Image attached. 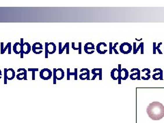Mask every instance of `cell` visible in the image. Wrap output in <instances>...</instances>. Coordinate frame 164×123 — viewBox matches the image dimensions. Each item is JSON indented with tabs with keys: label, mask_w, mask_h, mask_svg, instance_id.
<instances>
[{
	"label": "cell",
	"mask_w": 164,
	"mask_h": 123,
	"mask_svg": "<svg viewBox=\"0 0 164 123\" xmlns=\"http://www.w3.org/2000/svg\"><path fill=\"white\" fill-rule=\"evenodd\" d=\"M4 75L6 76L8 81L13 80L16 77L15 71L13 68H4Z\"/></svg>",
	"instance_id": "cell-10"
},
{
	"label": "cell",
	"mask_w": 164,
	"mask_h": 123,
	"mask_svg": "<svg viewBox=\"0 0 164 123\" xmlns=\"http://www.w3.org/2000/svg\"><path fill=\"white\" fill-rule=\"evenodd\" d=\"M107 44L105 43H99L96 45V51L100 54H105L107 52V49H105V47H107Z\"/></svg>",
	"instance_id": "cell-14"
},
{
	"label": "cell",
	"mask_w": 164,
	"mask_h": 123,
	"mask_svg": "<svg viewBox=\"0 0 164 123\" xmlns=\"http://www.w3.org/2000/svg\"><path fill=\"white\" fill-rule=\"evenodd\" d=\"M118 70H120L118 84H120L121 80H126L129 77V71L126 68L121 69V64H118Z\"/></svg>",
	"instance_id": "cell-5"
},
{
	"label": "cell",
	"mask_w": 164,
	"mask_h": 123,
	"mask_svg": "<svg viewBox=\"0 0 164 123\" xmlns=\"http://www.w3.org/2000/svg\"><path fill=\"white\" fill-rule=\"evenodd\" d=\"M131 75L130 78L131 80H140V70L138 68H132L131 70Z\"/></svg>",
	"instance_id": "cell-12"
},
{
	"label": "cell",
	"mask_w": 164,
	"mask_h": 123,
	"mask_svg": "<svg viewBox=\"0 0 164 123\" xmlns=\"http://www.w3.org/2000/svg\"><path fill=\"white\" fill-rule=\"evenodd\" d=\"M81 74L80 78L81 80H90V70L88 68H82L80 70Z\"/></svg>",
	"instance_id": "cell-13"
},
{
	"label": "cell",
	"mask_w": 164,
	"mask_h": 123,
	"mask_svg": "<svg viewBox=\"0 0 164 123\" xmlns=\"http://www.w3.org/2000/svg\"><path fill=\"white\" fill-rule=\"evenodd\" d=\"M132 46L129 43H123L120 46V51L123 54H128L132 51Z\"/></svg>",
	"instance_id": "cell-6"
},
{
	"label": "cell",
	"mask_w": 164,
	"mask_h": 123,
	"mask_svg": "<svg viewBox=\"0 0 164 123\" xmlns=\"http://www.w3.org/2000/svg\"><path fill=\"white\" fill-rule=\"evenodd\" d=\"M74 70H75L74 73H71V70H70V68H67V73H66L67 80L71 79V75H74V77H75L74 79L75 81L78 80V68H75Z\"/></svg>",
	"instance_id": "cell-20"
},
{
	"label": "cell",
	"mask_w": 164,
	"mask_h": 123,
	"mask_svg": "<svg viewBox=\"0 0 164 123\" xmlns=\"http://www.w3.org/2000/svg\"><path fill=\"white\" fill-rule=\"evenodd\" d=\"M153 72L155 73L153 74L152 75V78H153L154 80L157 81V80H163V70H161V68H155L153 70Z\"/></svg>",
	"instance_id": "cell-11"
},
{
	"label": "cell",
	"mask_w": 164,
	"mask_h": 123,
	"mask_svg": "<svg viewBox=\"0 0 164 123\" xmlns=\"http://www.w3.org/2000/svg\"><path fill=\"white\" fill-rule=\"evenodd\" d=\"M64 71L62 68H53V84H56V81H60L64 77Z\"/></svg>",
	"instance_id": "cell-3"
},
{
	"label": "cell",
	"mask_w": 164,
	"mask_h": 123,
	"mask_svg": "<svg viewBox=\"0 0 164 123\" xmlns=\"http://www.w3.org/2000/svg\"><path fill=\"white\" fill-rule=\"evenodd\" d=\"M84 51L86 52L87 54H92L94 52V44L92 43H87L86 45H84Z\"/></svg>",
	"instance_id": "cell-15"
},
{
	"label": "cell",
	"mask_w": 164,
	"mask_h": 123,
	"mask_svg": "<svg viewBox=\"0 0 164 123\" xmlns=\"http://www.w3.org/2000/svg\"><path fill=\"white\" fill-rule=\"evenodd\" d=\"M92 73L94 75L93 77L92 78V81L95 79L96 77L98 76L99 80H102V68H93L92 70Z\"/></svg>",
	"instance_id": "cell-18"
},
{
	"label": "cell",
	"mask_w": 164,
	"mask_h": 123,
	"mask_svg": "<svg viewBox=\"0 0 164 123\" xmlns=\"http://www.w3.org/2000/svg\"><path fill=\"white\" fill-rule=\"evenodd\" d=\"M161 45L162 43H159L157 46H156V43H153V54H156V51H157L159 54H163V53H162V51L159 49L160 46Z\"/></svg>",
	"instance_id": "cell-26"
},
{
	"label": "cell",
	"mask_w": 164,
	"mask_h": 123,
	"mask_svg": "<svg viewBox=\"0 0 164 123\" xmlns=\"http://www.w3.org/2000/svg\"><path fill=\"white\" fill-rule=\"evenodd\" d=\"M150 70L149 68H144L142 71H140V77L142 79L148 81L150 78Z\"/></svg>",
	"instance_id": "cell-16"
},
{
	"label": "cell",
	"mask_w": 164,
	"mask_h": 123,
	"mask_svg": "<svg viewBox=\"0 0 164 123\" xmlns=\"http://www.w3.org/2000/svg\"><path fill=\"white\" fill-rule=\"evenodd\" d=\"M119 73L120 70L118 68H113L111 71V77L112 78L113 80H118L119 78Z\"/></svg>",
	"instance_id": "cell-23"
},
{
	"label": "cell",
	"mask_w": 164,
	"mask_h": 123,
	"mask_svg": "<svg viewBox=\"0 0 164 123\" xmlns=\"http://www.w3.org/2000/svg\"><path fill=\"white\" fill-rule=\"evenodd\" d=\"M1 75H2V73H1V70H0V79H1V77H2V76H1Z\"/></svg>",
	"instance_id": "cell-28"
},
{
	"label": "cell",
	"mask_w": 164,
	"mask_h": 123,
	"mask_svg": "<svg viewBox=\"0 0 164 123\" xmlns=\"http://www.w3.org/2000/svg\"><path fill=\"white\" fill-rule=\"evenodd\" d=\"M39 76L41 79L47 81L49 80L53 76V73L49 68H43L40 71Z\"/></svg>",
	"instance_id": "cell-4"
},
{
	"label": "cell",
	"mask_w": 164,
	"mask_h": 123,
	"mask_svg": "<svg viewBox=\"0 0 164 123\" xmlns=\"http://www.w3.org/2000/svg\"><path fill=\"white\" fill-rule=\"evenodd\" d=\"M17 72L19 73L17 75V79L19 81L21 80H28V77H27V73L28 70L24 68H20L17 70Z\"/></svg>",
	"instance_id": "cell-8"
},
{
	"label": "cell",
	"mask_w": 164,
	"mask_h": 123,
	"mask_svg": "<svg viewBox=\"0 0 164 123\" xmlns=\"http://www.w3.org/2000/svg\"><path fill=\"white\" fill-rule=\"evenodd\" d=\"M38 70H39V69H38V68H29L28 69V71H29V72H32V79L33 81H34V80L36 79V75H35V73H36V72H38Z\"/></svg>",
	"instance_id": "cell-27"
},
{
	"label": "cell",
	"mask_w": 164,
	"mask_h": 123,
	"mask_svg": "<svg viewBox=\"0 0 164 123\" xmlns=\"http://www.w3.org/2000/svg\"><path fill=\"white\" fill-rule=\"evenodd\" d=\"M118 43H116L114 45L112 46V43H109V54H112V50L114 51L116 54H118V52L116 49V47L118 45Z\"/></svg>",
	"instance_id": "cell-25"
},
{
	"label": "cell",
	"mask_w": 164,
	"mask_h": 123,
	"mask_svg": "<svg viewBox=\"0 0 164 123\" xmlns=\"http://www.w3.org/2000/svg\"><path fill=\"white\" fill-rule=\"evenodd\" d=\"M139 49H141V54H144V43H140L138 47H136V43H134V54H136Z\"/></svg>",
	"instance_id": "cell-21"
},
{
	"label": "cell",
	"mask_w": 164,
	"mask_h": 123,
	"mask_svg": "<svg viewBox=\"0 0 164 123\" xmlns=\"http://www.w3.org/2000/svg\"><path fill=\"white\" fill-rule=\"evenodd\" d=\"M7 49H8V54H11V43H8L6 45H4V43H1L0 53L1 55L4 54Z\"/></svg>",
	"instance_id": "cell-17"
},
{
	"label": "cell",
	"mask_w": 164,
	"mask_h": 123,
	"mask_svg": "<svg viewBox=\"0 0 164 123\" xmlns=\"http://www.w3.org/2000/svg\"><path fill=\"white\" fill-rule=\"evenodd\" d=\"M32 51V46L30 45V43L26 42L24 43V45L21 46V58H24V54H28Z\"/></svg>",
	"instance_id": "cell-7"
},
{
	"label": "cell",
	"mask_w": 164,
	"mask_h": 123,
	"mask_svg": "<svg viewBox=\"0 0 164 123\" xmlns=\"http://www.w3.org/2000/svg\"><path fill=\"white\" fill-rule=\"evenodd\" d=\"M59 45V54H62L64 50H66V54H69V47H70V43H66V44L64 46V47H62V43H58Z\"/></svg>",
	"instance_id": "cell-19"
},
{
	"label": "cell",
	"mask_w": 164,
	"mask_h": 123,
	"mask_svg": "<svg viewBox=\"0 0 164 123\" xmlns=\"http://www.w3.org/2000/svg\"><path fill=\"white\" fill-rule=\"evenodd\" d=\"M146 113L152 120H161L164 117V105L159 102H152L146 108Z\"/></svg>",
	"instance_id": "cell-1"
},
{
	"label": "cell",
	"mask_w": 164,
	"mask_h": 123,
	"mask_svg": "<svg viewBox=\"0 0 164 123\" xmlns=\"http://www.w3.org/2000/svg\"><path fill=\"white\" fill-rule=\"evenodd\" d=\"M32 51L35 54H40L43 51V46L40 43H35L32 46Z\"/></svg>",
	"instance_id": "cell-9"
},
{
	"label": "cell",
	"mask_w": 164,
	"mask_h": 123,
	"mask_svg": "<svg viewBox=\"0 0 164 123\" xmlns=\"http://www.w3.org/2000/svg\"><path fill=\"white\" fill-rule=\"evenodd\" d=\"M75 43H72L71 44V46H72V48L73 50H77L78 51L79 54H82V43H78V47H76L75 46Z\"/></svg>",
	"instance_id": "cell-24"
},
{
	"label": "cell",
	"mask_w": 164,
	"mask_h": 123,
	"mask_svg": "<svg viewBox=\"0 0 164 123\" xmlns=\"http://www.w3.org/2000/svg\"><path fill=\"white\" fill-rule=\"evenodd\" d=\"M56 51V46L54 43H45V57L48 58L49 54H53Z\"/></svg>",
	"instance_id": "cell-2"
},
{
	"label": "cell",
	"mask_w": 164,
	"mask_h": 123,
	"mask_svg": "<svg viewBox=\"0 0 164 123\" xmlns=\"http://www.w3.org/2000/svg\"><path fill=\"white\" fill-rule=\"evenodd\" d=\"M12 50L16 54H21V45L20 43H15L12 46Z\"/></svg>",
	"instance_id": "cell-22"
}]
</instances>
